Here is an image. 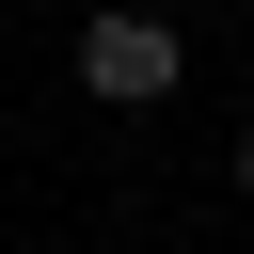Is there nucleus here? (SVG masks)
I'll return each instance as SVG.
<instances>
[{"label":"nucleus","mask_w":254,"mask_h":254,"mask_svg":"<svg viewBox=\"0 0 254 254\" xmlns=\"http://www.w3.org/2000/svg\"><path fill=\"white\" fill-rule=\"evenodd\" d=\"M175 79H190L175 16H143V0H95V16H79V95H111V111H159Z\"/></svg>","instance_id":"1"},{"label":"nucleus","mask_w":254,"mask_h":254,"mask_svg":"<svg viewBox=\"0 0 254 254\" xmlns=\"http://www.w3.org/2000/svg\"><path fill=\"white\" fill-rule=\"evenodd\" d=\"M222 175H238V206H254V127H238V159H222Z\"/></svg>","instance_id":"2"}]
</instances>
